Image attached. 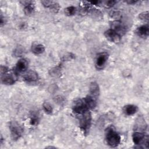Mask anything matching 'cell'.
I'll list each match as a JSON object with an SVG mask.
<instances>
[{
    "label": "cell",
    "instance_id": "6da1fadb",
    "mask_svg": "<svg viewBox=\"0 0 149 149\" xmlns=\"http://www.w3.org/2000/svg\"><path fill=\"white\" fill-rule=\"evenodd\" d=\"M105 135L107 144L111 147H116L120 144V136L112 126H109L105 129Z\"/></svg>",
    "mask_w": 149,
    "mask_h": 149
},
{
    "label": "cell",
    "instance_id": "7a4b0ae2",
    "mask_svg": "<svg viewBox=\"0 0 149 149\" xmlns=\"http://www.w3.org/2000/svg\"><path fill=\"white\" fill-rule=\"evenodd\" d=\"M81 115L79 120V126L83 134L87 135L88 133L91 126V113L89 110L81 114Z\"/></svg>",
    "mask_w": 149,
    "mask_h": 149
},
{
    "label": "cell",
    "instance_id": "3957f363",
    "mask_svg": "<svg viewBox=\"0 0 149 149\" xmlns=\"http://www.w3.org/2000/svg\"><path fill=\"white\" fill-rule=\"evenodd\" d=\"M9 128L11 138L13 140H17L20 138L23 133V128L16 121L11 120L9 123Z\"/></svg>",
    "mask_w": 149,
    "mask_h": 149
},
{
    "label": "cell",
    "instance_id": "277c9868",
    "mask_svg": "<svg viewBox=\"0 0 149 149\" xmlns=\"http://www.w3.org/2000/svg\"><path fill=\"white\" fill-rule=\"evenodd\" d=\"M90 109L89 105L85 97L76 100L72 107L73 112L79 115H81Z\"/></svg>",
    "mask_w": 149,
    "mask_h": 149
},
{
    "label": "cell",
    "instance_id": "5b68a950",
    "mask_svg": "<svg viewBox=\"0 0 149 149\" xmlns=\"http://www.w3.org/2000/svg\"><path fill=\"white\" fill-rule=\"evenodd\" d=\"M111 29L116 31L121 37L122 36L124 35L127 31V28L125 24L119 20H116L113 21L111 24Z\"/></svg>",
    "mask_w": 149,
    "mask_h": 149
},
{
    "label": "cell",
    "instance_id": "8992f818",
    "mask_svg": "<svg viewBox=\"0 0 149 149\" xmlns=\"http://www.w3.org/2000/svg\"><path fill=\"white\" fill-rule=\"evenodd\" d=\"M108 59V54L107 52L99 54L95 59V67L97 69H102L105 65Z\"/></svg>",
    "mask_w": 149,
    "mask_h": 149
},
{
    "label": "cell",
    "instance_id": "52a82bcc",
    "mask_svg": "<svg viewBox=\"0 0 149 149\" xmlns=\"http://www.w3.org/2000/svg\"><path fill=\"white\" fill-rule=\"evenodd\" d=\"M104 36L107 40L112 42H118L121 39V36L111 29L106 30L104 33Z\"/></svg>",
    "mask_w": 149,
    "mask_h": 149
},
{
    "label": "cell",
    "instance_id": "ba28073f",
    "mask_svg": "<svg viewBox=\"0 0 149 149\" xmlns=\"http://www.w3.org/2000/svg\"><path fill=\"white\" fill-rule=\"evenodd\" d=\"M147 129V123L145 119L142 116H139L136 121L134 126V131H139L144 132Z\"/></svg>",
    "mask_w": 149,
    "mask_h": 149
},
{
    "label": "cell",
    "instance_id": "9c48e42d",
    "mask_svg": "<svg viewBox=\"0 0 149 149\" xmlns=\"http://www.w3.org/2000/svg\"><path fill=\"white\" fill-rule=\"evenodd\" d=\"M23 80L27 83H34L38 80V75L36 72L34 70H29L24 74Z\"/></svg>",
    "mask_w": 149,
    "mask_h": 149
},
{
    "label": "cell",
    "instance_id": "30bf717a",
    "mask_svg": "<svg viewBox=\"0 0 149 149\" xmlns=\"http://www.w3.org/2000/svg\"><path fill=\"white\" fill-rule=\"evenodd\" d=\"M20 3L24 6V12L26 15H31L34 12V5L32 1H22Z\"/></svg>",
    "mask_w": 149,
    "mask_h": 149
},
{
    "label": "cell",
    "instance_id": "8fae6325",
    "mask_svg": "<svg viewBox=\"0 0 149 149\" xmlns=\"http://www.w3.org/2000/svg\"><path fill=\"white\" fill-rule=\"evenodd\" d=\"M28 68V62L25 59H19L16 64L15 72L16 74L21 73L25 72Z\"/></svg>",
    "mask_w": 149,
    "mask_h": 149
},
{
    "label": "cell",
    "instance_id": "7c38bea8",
    "mask_svg": "<svg viewBox=\"0 0 149 149\" xmlns=\"http://www.w3.org/2000/svg\"><path fill=\"white\" fill-rule=\"evenodd\" d=\"M100 87L97 83L95 81L91 83L89 87V95L97 100L100 95Z\"/></svg>",
    "mask_w": 149,
    "mask_h": 149
},
{
    "label": "cell",
    "instance_id": "4fadbf2b",
    "mask_svg": "<svg viewBox=\"0 0 149 149\" xmlns=\"http://www.w3.org/2000/svg\"><path fill=\"white\" fill-rule=\"evenodd\" d=\"M138 111V107L133 104H127L123 107V112L127 116H131L135 114Z\"/></svg>",
    "mask_w": 149,
    "mask_h": 149
},
{
    "label": "cell",
    "instance_id": "5bb4252c",
    "mask_svg": "<svg viewBox=\"0 0 149 149\" xmlns=\"http://www.w3.org/2000/svg\"><path fill=\"white\" fill-rule=\"evenodd\" d=\"M136 34L143 38H146L149 34V27L148 24H144L139 27L136 30Z\"/></svg>",
    "mask_w": 149,
    "mask_h": 149
},
{
    "label": "cell",
    "instance_id": "9a60e30c",
    "mask_svg": "<svg viewBox=\"0 0 149 149\" xmlns=\"http://www.w3.org/2000/svg\"><path fill=\"white\" fill-rule=\"evenodd\" d=\"M1 81L5 85H12L15 83V79L12 74L7 73L1 75Z\"/></svg>",
    "mask_w": 149,
    "mask_h": 149
},
{
    "label": "cell",
    "instance_id": "2e32d148",
    "mask_svg": "<svg viewBox=\"0 0 149 149\" xmlns=\"http://www.w3.org/2000/svg\"><path fill=\"white\" fill-rule=\"evenodd\" d=\"M45 51L44 46L41 44L34 43L31 46V51L35 55H40Z\"/></svg>",
    "mask_w": 149,
    "mask_h": 149
},
{
    "label": "cell",
    "instance_id": "e0dca14e",
    "mask_svg": "<svg viewBox=\"0 0 149 149\" xmlns=\"http://www.w3.org/2000/svg\"><path fill=\"white\" fill-rule=\"evenodd\" d=\"M77 12V9L74 6H69L67 8H66L64 10L65 14L66 16H71L73 15H74Z\"/></svg>",
    "mask_w": 149,
    "mask_h": 149
},
{
    "label": "cell",
    "instance_id": "ac0fdd59",
    "mask_svg": "<svg viewBox=\"0 0 149 149\" xmlns=\"http://www.w3.org/2000/svg\"><path fill=\"white\" fill-rule=\"evenodd\" d=\"M42 107L43 109L45 111V112L47 114H51L53 111V108L52 105L48 102H44L42 104Z\"/></svg>",
    "mask_w": 149,
    "mask_h": 149
},
{
    "label": "cell",
    "instance_id": "d6986e66",
    "mask_svg": "<svg viewBox=\"0 0 149 149\" xmlns=\"http://www.w3.org/2000/svg\"><path fill=\"white\" fill-rule=\"evenodd\" d=\"M38 122H39L38 115L36 113L33 112L30 117V124L32 126H36L37 125H38Z\"/></svg>",
    "mask_w": 149,
    "mask_h": 149
},
{
    "label": "cell",
    "instance_id": "ffe728a7",
    "mask_svg": "<svg viewBox=\"0 0 149 149\" xmlns=\"http://www.w3.org/2000/svg\"><path fill=\"white\" fill-rule=\"evenodd\" d=\"M25 52L24 48L22 46H18L13 51V55L15 56H21Z\"/></svg>",
    "mask_w": 149,
    "mask_h": 149
},
{
    "label": "cell",
    "instance_id": "44dd1931",
    "mask_svg": "<svg viewBox=\"0 0 149 149\" xmlns=\"http://www.w3.org/2000/svg\"><path fill=\"white\" fill-rule=\"evenodd\" d=\"M60 73H61V69L59 66L55 67L49 70V74L52 76H59L60 74Z\"/></svg>",
    "mask_w": 149,
    "mask_h": 149
},
{
    "label": "cell",
    "instance_id": "7402d4cb",
    "mask_svg": "<svg viewBox=\"0 0 149 149\" xmlns=\"http://www.w3.org/2000/svg\"><path fill=\"white\" fill-rule=\"evenodd\" d=\"M49 9L52 12H53L54 13H56L59 10L60 6L58 3L54 2L52 4V5L51 6V7L49 8Z\"/></svg>",
    "mask_w": 149,
    "mask_h": 149
},
{
    "label": "cell",
    "instance_id": "603a6c76",
    "mask_svg": "<svg viewBox=\"0 0 149 149\" xmlns=\"http://www.w3.org/2000/svg\"><path fill=\"white\" fill-rule=\"evenodd\" d=\"M139 17L140 20L144 21L148 20V11H144L140 13L139 15Z\"/></svg>",
    "mask_w": 149,
    "mask_h": 149
},
{
    "label": "cell",
    "instance_id": "cb8c5ba5",
    "mask_svg": "<svg viewBox=\"0 0 149 149\" xmlns=\"http://www.w3.org/2000/svg\"><path fill=\"white\" fill-rule=\"evenodd\" d=\"M53 1H41V3L45 8H50L52 4L53 3Z\"/></svg>",
    "mask_w": 149,
    "mask_h": 149
},
{
    "label": "cell",
    "instance_id": "d4e9b609",
    "mask_svg": "<svg viewBox=\"0 0 149 149\" xmlns=\"http://www.w3.org/2000/svg\"><path fill=\"white\" fill-rule=\"evenodd\" d=\"M116 3H117L116 1H113V0L108 1L105 2V6L108 8H111V7H112L113 6H114Z\"/></svg>",
    "mask_w": 149,
    "mask_h": 149
},
{
    "label": "cell",
    "instance_id": "484cf974",
    "mask_svg": "<svg viewBox=\"0 0 149 149\" xmlns=\"http://www.w3.org/2000/svg\"><path fill=\"white\" fill-rule=\"evenodd\" d=\"M8 68L5 66H1V75H3L4 74H6L8 72Z\"/></svg>",
    "mask_w": 149,
    "mask_h": 149
},
{
    "label": "cell",
    "instance_id": "4316f807",
    "mask_svg": "<svg viewBox=\"0 0 149 149\" xmlns=\"http://www.w3.org/2000/svg\"><path fill=\"white\" fill-rule=\"evenodd\" d=\"M125 2H126L127 4L129 5H133V4H136L137 2H139V1L137 0H127V1H125Z\"/></svg>",
    "mask_w": 149,
    "mask_h": 149
},
{
    "label": "cell",
    "instance_id": "83f0119b",
    "mask_svg": "<svg viewBox=\"0 0 149 149\" xmlns=\"http://www.w3.org/2000/svg\"><path fill=\"white\" fill-rule=\"evenodd\" d=\"M55 100H56V102L58 103H61V102H62L63 101V98L61 95H59L55 97Z\"/></svg>",
    "mask_w": 149,
    "mask_h": 149
},
{
    "label": "cell",
    "instance_id": "f1b7e54d",
    "mask_svg": "<svg viewBox=\"0 0 149 149\" xmlns=\"http://www.w3.org/2000/svg\"><path fill=\"white\" fill-rule=\"evenodd\" d=\"M0 24L1 26L5 24V17H3L2 14L1 15V17H0Z\"/></svg>",
    "mask_w": 149,
    "mask_h": 149
},
{
    "label": "cell",
    "instance_id": "f546056e",
    "mask_svg": "<svg viewBox=\"0 0 149 149\" xmlns=\"http://www.w3.org/2000/svg\"><path fill=\"white\" fill-rule=\"evenodd\" d=\"M89 3H91V5H99L101 2L100 1H91V2H88Z\"/></svg>",
    "mask_w": 149,
    "mask_h": 149
},
{
    "label": "cell",
    "instance_id": "4dcf8cb0",
    "mask_svg": "<svg viewBox=\"0 0 149 149\" xmlns=\"http://www.w3.org/2000/svg\"><path fill=\"white\" fill-rule=\"evenodd\" d=\"M47 148H55V147H47Z\"/></svg>",
    "mask_w": 149,
    "mask_h": 149
}]
</instances>
